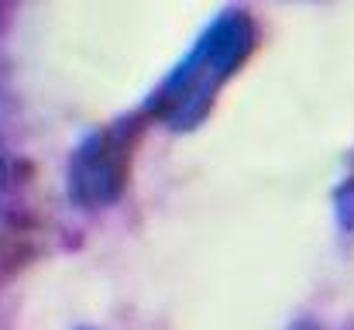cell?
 <instances>
[{"mask_svg":"<svg viewBox=\"0 0 354 330\" xmlns=\"http://www.w3.org/2000/svg\"><path fill=\"white\" fill-rule=\"evenodd\" d=\"M83 330H90V327H83Z\"/></svg>","mask_w":354,"mask_h":330,"instance_id":"3","label":"cell"},{"mask_svg":"<svg viewBox=\"0 0 354 330\" xmlns=\"http://www.w3.org/2000/svg\"><path fill=\"white\" fill-rule=\"evenodd\" d=\"M138 131H141V113L114 120L111 127L90 134L76 148V155L69 162V196L80 207L100 210V207H111L124 193Z\"/></svg>","mask_w":354,"mask_h":330,"instance_id":"2","label":"cell"},{"mask_svg":"<svg viewBox=\"0 0 354 330\" xmlns=\"http://www.w3.org/2000/svg\"><path fill=\"white\" fill-rule=\"evenodd\" d=\"M254 45L258 24L248 10L234 7L217 14L141 107V120H158L169 131H193L214 110L231 76L244 69Z\"/></svg>","mask_w":354,"mask_h":330,"instance_id":"1","label":"cell"}]
</instances>
